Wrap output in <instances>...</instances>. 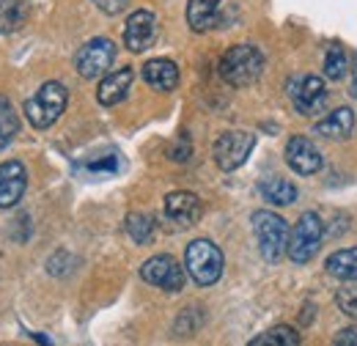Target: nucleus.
<instances>
[{"label":"nucleus","instance_id":"nucleus-1","mask_svg":"<svg viewBox=\"0 0 357 346\" xmlns=\"http://www.w3.org/2000/svg\"><path fill=\"white\" fill-rule=\"evenodd\" d=\"M264 72V52L253 44H234L220 58V77L228 86L248 88L253 86Z\"/></svg>","mask_w":357,"mask_h":346},{"label":"nucleus","instance_id":"nucleus-2","mask_svg":"<svg viewBox=\"0 0 357 346\" xmlns=\"http://www.w3.org/2000/svg\"><path fill=\"white\" fill-rule=\"evenodd\" d=\"M66 102H69L66 86L58 80H50L25 102V119L31 121L33 130H47L63 116Z\"/></svg>","mask_w":357,"mask_h":346},{"label":"nucleus","instance_id":"nucleus-3","mask_svg":"<svg viewBox=\"0 0 357 346\" xmlns=\"http://www.w3.org/2000/svg\"><path fill=\"white\" fill-rule=\"evenodd\" d=\"M184 269L198 286H215L223 278V253L212 239H192L184 250Z\"/></svg>","mask_w":357,"mask_h":346},{"label":"nucleus","instance_id":"nucleus-4","mask_svg":"<svg viewBox=\"0 0 357 346\" xmlns=\"http://www.w3.org/2000/svg\"><path fill=\"white\" fill-rule=\"evenodd\" d=\"M253 223V234H256V242H259V253L264 256V261L275 264L286 256V248H289V223L280 215L269 212V209H259L250 217Z\"/></svg>","mask_w":357,"mask_h":346},{"label":"nucleus","instance_id":"nucleus-5","mask_svg":"<svg viewBox=\"0 0 357 346\" xmlns=\"http://www.w3.org/2000/svg\"><path fill=\"white\" fill-rule=\"evenodd\" d=\"M321 236H324V223L316 212H303L300 220L294 223V228L289 231V248L286 256L294 264H308L321 248Z\"/></svg>","mask_w":357,"mask_h":346},{"label":"nucleus","instance_id":"nucleus-6","mask_svg":"<svg viewBox=\"0 0 357 346\" xmlns=\"http://www.w3.org/2000/svg\"><path fill=\"white\" fill-rule=\"evenodd\" d=\"M253 146H256V135H250V132H242V130L223 132V135L215 140V149H212L215 165L225 173L242 168L245 160L250 157Z\"/></svg>","mask_w":357,"mask_h":346},{"label":"nucleus","instance_id":"nucleus-7","mask_svg":"<svg viewBox=\"0 0 357 346\" xmlns=\"http://www.w3.org/2000/svg\"><path fill=\"white\" fill-rule=\"evenodd\" d=\"M113 61H116V44L105 39V36H96V39H91L77 50L75 69H77L80 77L93 80V77H102L113 66Z\"/></svg>","mask_w":357,"mask_h":346},{"label":"nucleus","instance_id":"nucleus-8","mask_svg":"<svg viewBox=\"0 0 357 346\" xmlns=\"http://www.w3.org/2000/svg\"><path fill=\"white\" fill-rule=\"evenodd\" d=\"M289 99L300 116H319L327 107V88L316 75H297L289 83Z\"/></svg>","mask_w":357,"mask_h":346},{"label":"nucleus","instance_id":"nucleus-9","mask_svg":"<svg viewBox=\"0 0 357 346\" xmlns=\"http://www.w3.org/2000/svg\"><path fill=\"white\" fill-rule=\"evenodd\" d=\"M140 278L149 286H157L168 294H176L184 289V269L178 266V261L174 256H151L149 261H143L140 266Z\"/></svg>","mask_w":357,"mask_h":346},{"label":"nucleus","instance_id":"nucleus-10","mask_svg":"<svg viewBox=\"0 0 357 346\" xmlns=\"http://www.w3.org/2000/svg\"><path fill=\"white\" fill-rule=\"evenodd\" d=\"M286 165L297 176H313V173L321 171L324 157H321V151L313 146L308 137L291 135L289 143H286Z\"/></svg>","mask_w":357,"mask_h":346},{"label":"nucleus","instance_id":"nucleus-11","mask_svg":"<svg viewBox=\"0 0 357 346\" xmlns=\"http://www.w3.org/2000/svg\"><path fill=\"white\" fill-rule=\"evenodd\" d=\"M157 17L149 8H137L127 17V28H124V44L130 52H143L149 50L157 39Z\"/></svg>","mask_w":357,"mask_h":346},{"label":"nucleus","instance_id":"nucleus-12","mask_svg":"<svg viewBox=\"0 0 357 346\" xmlns=\"http://www.w3.org/2000/svg\"><path fill=\"white\" fill-rule=\"evenodd\" d=\"M204 215V204L195 193L187 190H176L165 195V217L168 223H174L176 228H192Z\"/></svg>","mask_w":357,"mask_h":346},{"label":"nucleus","instance_id":"nucleus-13","mask_svg":"<svg viewBox=\"0 0 357 346\" xmlns=\"http://www.w3.org/2000/svg\"><path fill=\"white\" fill-rule=\"evenodd\" d=\"M28 190V171L20 160H8L0 165V209H11Z\"/></svg>","mask_w":357,"mask_h":346},{"label":"nucleus","instance_id":"nucleus-14","mask_svg":"<svg viewBox=\"0 0 357 346\" xmlns=\"http://www.w3.org/2000/svg\"><path fill=\"white\" fill-rule=\"evenodd\" d=\"M132 80H135V69H130V66H124V69H119V72L105 75V77H102V83H99V88H96V99H99V105L113 107V105L124 102V99H127V93H130Z\"/></svg>","mask_w":357,"mask_h":346},{"label":"nucleus","instance_id":"nucleus-15","mask_svg":"<svg viewBox=\"0 0 357 346\" xmlns=\"http://www.w3.org/2000/svg\"><path fill=\"white\" fill-rule=\"evenodd\" d=\"M313 132L327 140H347L355 132V113L352 107H335L330 116L313 124Z\"/></svg>","mask_w":357,"mask_h":346},{"label":"nucleus","instance_id":"nucleus-16","mask_svg":"<svg viewBox=\"0 0 357 346\" xmlns=\"http://www.w3.org/2000/svg\"><path fill=\"white\" fill-rule=\"evenodd\" d=\"M143 80L154 91H174L178 86V66L168 58H151L143 63Z\"/></svg>","mask_w":357,"mask_h":346},{"label":"nucleus","instance_id":"nucleus-17","mask_svg":"<svg viewBox=\"0 0 357 346\" xmlns=\"http://www.w3.org/2000/svg\"><path fill=\"white\" fill-rule=\"evenodd\" d=\"M220 0H190L187 3V25L195 33H206L218 25Z\"/></svg>","mask_w":357,"mask_h":346},{"label":"nucleus","instance_id":"nucleus-18","mask_svg":"<svg viewBox=\"0 0 357 346\" xmlns=\"http://www.w3.org/2000/svg\"><path fill=\"white\" fill-rule=\"evenodd\" d=\"M31 17V0H0V36L17 33Z\"/></svg>","mask_w":357,"mask_h":346},{"label":"nucleus","instance_id":"nucleus-19","mask_svg":"<svg viewBox=\"0 0 357 346\" xmlns=\"http://www.w3.org/2000/svg\"><path fill=\"white\" fill-rule=\"evenodd\" d=\"M324 269H327V275H333L344 283H357V248L335 250L324 261Z\"/></svg>","mask_w":357,"mask_h":346},{"label":"nucleus","instance_id":"nucleus-20","mask_svg":"<svg viewBox=\"0 0 357 346\" xmlns=\"http://www.w3.org/2000/svg\"><path fill=\"white\" fill-rule=\"evenodd\" d=\"M261 195L267 204H275V206H291L297 201V187L286 179H267L261 181Z\"/></svg>","mask_w":357,"mask_h":346},{"label":"nucleus","instance_id":"nucleus-21","mask_svg":"<svg viewBox=\"0 0 357 346\" xmlns=\"http://www.w3.org/2000/svg\"><path fill=\"white\" fill-rule=\"evenodd\" d=\"M297 344H300V336L289 324H275V327H269L267 333H261V336H256L250 341V346H297Z\"/></svg>","mask_w":357,"mask_h":346},{"label":"nucleus","instance_id":"nucleus-22","mask_svg":"<svg viewBox=\"0 0 357 346\" xmlns=\"http://www.w3.org/2000/svg\"><path fill=\"white\" fill-rule=\"evenodd\" d=\"M349 72V58H347V50L333 44L324 55V77L327 80H344Z\"/></svg>","mask_w":357,"mask_h":346},{"label":"nucleus","instance_id":"nucleus-23","mask_svg":"<svg viewBox=\"0 0 357 346\" xmlns=\"http://www.w3.org/2000/svg\"><path fill=\"white\" fill-rule=\"evenodd\" d=\"M124 228H127V234L132 236L137 245H146V242H151V236H154V220H151V215H146V212H132V215H127Z\"/></svg>","mask_w":357,"mask_h":346},{"label":"nucleus","instance_id":"nucleus-24","mask_svg":"<svg viewBox=\"0 0 357 346\" xmlns=\"http://www.w3.org/2000/svg\"><path fill=\"white\" fill-rule=\"evenodd\" d=\"M17 132H20V119H17L14 107L6 99H0V151L17 137Z\"/></svg>","mask_w":357,"mask_h":346},{"label":"nucleus","instance_id":"nucleus-25","mask_svg":"<svg viewBox=\"0 0 357 346\" xmlns=\"http://www.w3.org/2000/svg\"><path fill=\"white\" fill-rule=\"evenodd\" d=\"M335 305H338V310L341 313H347V316H352L357 319V286H347V289H341L338 294H335Z\"/></svg>","mask_w":357,"mask_h":346},{"label":"nucleus","instance_id":"nucleus-26","mask_svg":"<svg viewBox=\"0 0 357 346\" xmlns=\"http://www.w3.org/2000/svg\"><path fill=\"white\" fill-rule=\"evenodd\" d=\"M105 14H121L124 8H127V3L130 0H93Z\"/></svg>","mask_w":357,"mask_h":346},{"label":"nucleus","instance_id":"nucleus-27","mask_svg":"<svg viewBox=\"0 0 357 346\" xmlns=\"http://www.w3.org/2000/svg\"><path fill=\"white\" fill-rule=\"evenodd\" d=\"M333 344H338V346H357V327H347V330H341V333L333 338Z\"/></svg>","mask_w":357,"mask_h":346},{"label":"nucleus","instance_id":"nucleus-28","mask_svg":"<svg viewBox=\"0 0 357 346\" xmlns=\"http://www.w3.org/2000/svg\"><path fill=\"white\" fill-rule=\"evenodd\" d=\"M352 96H357V55H355V83H352Z\"/></svg>","mask_w":357,"mask_h":346}]
</instances>
